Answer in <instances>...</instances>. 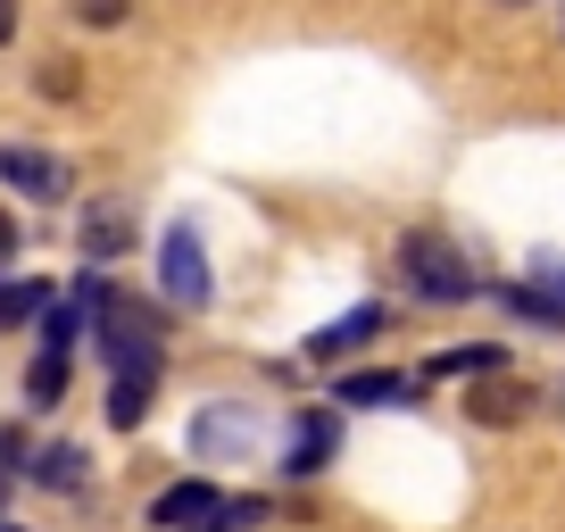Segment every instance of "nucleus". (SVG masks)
<instances>
[{"mask_svg":"<svg viewBox=\"0 0 565 532\" xmlns=\"http://www.w3.org/2000/svg\"><path fill=\"white\" fill-rule=\"evenodd\" d=\"M92 324H100V350L117 374H159V317L125 291H100L92 300Z\"/></svg>","mask_w":565,"mask_h":532,"instance_id":"obj_1","label":"nucleus"},{"mask_svg":"<svg viewBox=\"0 0 565 532\" xmlns=\"http://www.w3.org/2000/svg\"><path fill=\"white\" fill-rule=\"evenodd\" d=\"M399 266H407V291L416 300H475V266H466V249L449 242V233L416 225L399 242Z\"/></svg>","mask_w":565,"mask_h":532,"instance_id":"obj_2","label":"nucleus"},{"mask_svg":"<svg viewBox=\"0 0 565 532\" xmlns=\"http://www.w3.org/2000/svg\"><path fill=\"white\" fill-rule=\"evenodd\" d=\"M159 284H167V300L209 308V249H200L192 225H167V242H159Z\"/></svg>","mask_w":565,"mask_h":532,"instance_id":"obj_3","label":"nucleus"},{"mask_svg":"<svg viewBox=\"0 0 565 532\" xmlns=\"http://www.w3.org/2000/svg\"><path fill=\"white\" fill-rule=\"evenodd\" d=\"M225 508H233V499L216 491V482H175V491L150 499V524H159V532H216Z\"/></svg>","mask_w":565,"mask_h":532,"instance_id":"obj_4","label":"nucleus"},{"mask_svg":"<svg viewBox=\"0 0 565 532\" xmlns=\"http://www.w3.org/2000/svg\"><path fill=\"white\" fill-rule=\"evenodd\" d=\"M0 183L25 200H67V167L51 150H0Z\"/></svg>","mask_w":565,"mask_h":532,"instance_id":"obj_5","label":"nucleus"},{"mask_svg":"<svg viewBox=\"0 0 565 532\" xmlns=\"http://www.w3.org/2000/svg\"><path fill=\"white\" fill-rule=\"evenodd\" d=\"M125 242H134V209L125 200H84V258L108 266Z\"/></svg>","mask_w":565,"mask_h":532,"instance_id":"obj_6","label":"nucleus"},{"mask_svg":"<svg viewBox=\"0 0 565 532\" xmlns=\"http://www.w3.org/2000/svg\"><path fill=\"white\" fill-rule=\"evenodd\" d=\"M374 333H383V308H350V317H333L324 333H308V358H317V366L324 358H350V350H366Z\"/></svg>","mask_w":565,"mask_h":532,"instance_id":"obj_7","label":"nucleus"},{"mask_svg":"<svg viewBox=\"0 0 565 532\" xmlns=\"http://www.w3.org/2000/svg\"><path fill=\"white\" fill-rule=\"evenodd\" d=\"M333 400H350V408H399V400H407V374H383V366L341 374V383H333Z\"/></svg>","mask_w":565,"mask_h":532,"instance_id":"obj_8","label":"nucleus"},{"mask_svg":"<svg viewBox=\"0 0 565 532\" xmlns=\"http://www.w3.org/2000/svg\"><path fill=\"white\" fill-rule=\"evenodd\" d=\"M150 383H159V374H117V383H108V425L117 433H134L141 416H150Z\"/></svg>","mask_w":565,"mask_h":532,"instance_id":"obj_9","label":"nucleus"},{"mask_svg":"<svg viewBox=\"0 0 565 532\" xmlns=\"http://www.w3.org/2000/svg\"><path fill=\"white\" fill-rule=\"evenodd\" d=\"M524 408H532V391H524V383H508V374H491V383L475 391V416H482V425H515Z\"/></svg>","mask_w":565,"mask_h":532,"instance_id":"obj_10","label":"nucleus"},{"mask_svg":"<svg viewBox=\"0 0 565 532\" xmlns=\"http://www.w3.org/2000/svg\"><path fill=\"white\" fill-rule=\"evenodd\" d=\"M324 458H333V425L324 416H300V433H291V475H324Z\"/></svg>","mask_w":565,"mask_h":532,"instance_id":"obj_11","label":"nucleus"},{"mask_svg":"<svg viewBox=\"0 0 565 532\" xmlns=\"http://www.w3.org/2000/svg\"><path fill=\"white\" fill-rule=\"evenodd\" d=\"M34 482H42V491H84V449H75V441L42 449V458H34Z\"/></svg>","mask_w":565,"mask_h":532,"instance_id":"obj_12","label":"nucleus"},{"mask_svg":"<svg viewBox=\"0 0 565 532\" xmlns=\"http://www.w3.org/2000/svg\"><path fill=\"white\" fill-rule=\"evenodd\" d=\"M424 374H433V383H458V374H508V358H499V350H441V358H424Z\"/></svg>","mask_w":565,"mask_h":532,"instance_id":"obj_13","label":"nucleus"},{"mask_svg":"<svg viewBox=\"0 0 565 532\" xmlns=\"http://www.w3.org/2000/svg\"><path fill=\"white\" fill-rule=\"evenodd\" d=\"M25 391H34V408H58V400H67V350H42L34 366H25Z\"/></svg>","mask_w":565,"mask_h":532,"instance_id":"obj_14","label":"nucleus"},{"mask_svg":"<svg viewBox=\"0 0 565 532\" xmlns=\"http://www.w3.org/2000/svg\"><path fill=\"white\" fill-rule=\"evenodd\" d=\"M42 308H51V284H0V333H9V324H34Z\"/></svg>","mask_w":565,"mask_h":532,"instance_id":"obj_15","label":"nucleus"},{"mask_svg":"<svg viewBox=\"0 0 565 532\" xmlns=\"http://www.w3.org/2000/svg\"><path fill=\"white\" fill-rule=\"evenodd\" d=\"M266 524V499H233V508H225V524H216V532H258Z\"/></svg>","mask_w":565,"mask_h":532,"instance_id":"obj_16","label":"nucleus"},{"mask_svg":"<svg viewBox=\"0 0 565 532\" xmlns=\"http://www.w3.org/2000/svg\"><path fill=\"white\" fill-rule=\"evenodd\" d=\"M125 9H134V0H75V18H84V25H125Z\"/></svg>","mask_w":565,"mask_h":532,"instance_id":"obj_17","label":"nucleus"},{"mask_svg":"<svg viewBox=\"0 0 565 532\" xmlns=\"http://www.w3.org/2000/svg\"><path fill=\"white\" fill-rule=\"evenodd\" d=\"M34 84H42V92H51V100H67V92H75V58H51V67H42V75H34Z\"/></svg>","mask_w":565,"mask_h":532,"instance_id":"obj_18","label":"nucleus"},{"mask_svg":"<svg viewBox=\"0 0 565 532\" xmlns=\"http://www.w3.org/2000/svg\"><path fill=\"white\" fill-rule=\"evenodd\" d=\"M9 258H18V216L0 209V266H9Z\"/></svg>","mask_w":565,"mask_h":532,"instance_id":"obj_19","label":"nucleus"},{"mask_svg":"<svg viewBox=\"0 0 565 532\" xmlns=\"http://www.w3.org/2000/svg\"><path fill=\"white\" fill-rule=\"evenodd\" d=\"M18 34V0H0V42Z\"/></svg>","mask_w":565,"mask_h":532,"instance_id":"obj_20","label":"nucleus"},{"mask_svg":"<svg viewBox=\"0 0 565 532\" xmlns=\"http://www.w3.org/2000/svg\"><path fill=\"white\" fill-rule=\"evenodd\" d=\"M0 532H18V524H0Z\"/></svg>","mask_w":565,"mask_h":532,"instance_id":"obj_21","label":"nucleus"}]
</instances>
